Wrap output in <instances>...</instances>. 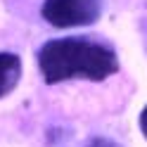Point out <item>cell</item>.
I'll return each mask as SVG.
<instances>
[{
    "mask_svg": "<svg viewBox=\"0 0 147 147\" xmlns=\"http://www.w3.org/2000/svg\"><path fill=\"white\" fill-rule=\"evenodd\" d=\"M38 69L45 83H62L71 78L105 81L119 71L116 52L93 38H55L38 50Z\"/></svg>",
    "mask_w": 147,
    "mask_h": 147,
    "instance_id": "obj_1",
    "label": "cell"
},
{
    "mask_svg": "<svg viewBox=\"0 0 147 147\" xmlns=\"http://www.w3.org/2000/svg\"><path fill=\"white\" fill-rule=\"evenodd\" d=\"M43 19L57 29L88 26L100 19L102 0H45L40 7Z\"/></svg>",
    "mask_w": 147,
    "mask_h": 147,
    "instance_id": "obj_2",
    "label": "cell"
},
{
    "mask_svg": "<svg viewBox=\"0 0 147 147\" xmlns=\"http://www.w3.org/2000/svg\"><path fill=\"white\" fill-rule=\"evenodd\" d=\"M22 59L12 52H0V97L10 95L19 83Z\"/></svg>",
    "mask_w": 147,
    "mask_h": 147,
    "instance_id": "obj_3",
    "label": "cell"
},
{
    "mask_svg": "<svg viewBox=\"0 0 147 147\" xmlns=\"http://www.w3.org/2000/svg\"><path fill=\"white\" fill-rule=\"evenodd\" d=\"M86 147H119L114 140H109V138H95V140H90Z\"/></svg>",
    "mask_w": 147,
    "mask_h": 147,
    "instance_id": "obj_4",
    "label": "cell"
},
{
    "mask_svg": "<svg viewBox=\"0 0 147 147\" xmlns=\"http://www.w3.org/2000/svg\"><path fill=\"white\" fill-rule=\"evenodd\" d=\"M140 131H142V135L147 138V107L140 112Z\"/></svg>",
    "mask_w": 147,
    "mask_h": 147,
    "instance_id": "obj_5",
    "label": "cell"
}]
</instances>
